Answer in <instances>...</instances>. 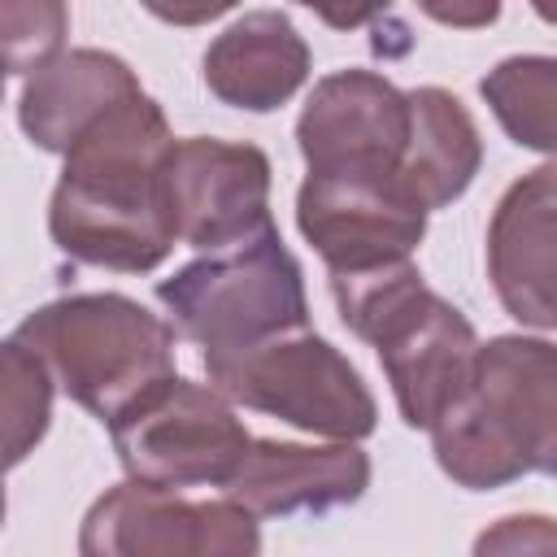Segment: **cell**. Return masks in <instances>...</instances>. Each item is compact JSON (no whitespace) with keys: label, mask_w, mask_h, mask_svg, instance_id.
I'll list each match as a JSON object with an SVG mask.
<instances>
[{"label":"cell","mask_w":557,"mask_h":557,"mask_svg":"<svg viewBox=\"0 0 557 557\" xmlns=\"http://www.w3.org/2000/svg\"><path fill=\"white\" fill-rule=\"evenodd\" d=\"M409 91L374 70L322 74L296 117V148L309 174L400 178L409 148Z\"/></svg>","instance_id":"obj_9"},{"label":"cell","mask_w":557,"mask_h":557,"mask_svg":"<svg viewBox=\"0 0 557 557\" xmlns=\"http://www.w3.org/2000/svg\"><path fill=\"white\" fill-rule=\"evenodd\" d=\"M326 283L339 322L379 352L400 422L409 431H431L474 383L483 344L470 318L431 292L413 261Z\"/></svg>","instance_id":"obj_3"},{"label":"cell","mask_w":557,"mask_h":557,"mask_svg":"<svg viewBox=\"0 0 557 557\" xmlns=\"http://www.w3.org/2000/svg\"><path fill=\"white\" fill-rule=\"evenodd\" d=\"M426 13H431L435 22H448V26H487V22H496V17H500V9H496V4H483V9H474V13H466V9H435V4H426Z\"/></svg>","instance_id":"obj_21"},{"label":"cell","mask_w":557,"mask_h":557,"mask_svg":"<svg viewBox=\"0 0 557 557\" xmlns=\"http://www.w3.org/2000/svg\"><path fill=\"white\" fill-rule=\"evenodd\" d=\"M479 96L518 148L540 152L548 157V165H557V57H505L479 78Z\"/></svg>","instance_id":"obj_17"},{"label":"cell","mask_w":557,"mask_h":557,"mask_svg":"<svg viewBox=\"0 0 557 557\" xmlns=\"http://www.w3.org/2000/svg\"><path fill=\"white\" fill-rule=\"evenodd\" d=\"M205 374L231 405L331 444H361L379 426V405L361 370L318 331H296L239 357L205 361Z\"/></svg>","instance_id":"obj_6"},{"label":"cell","mask_w":557,"mask_h":557,"mask_svg":"<svg viewBox=\"0 0 557 557\" xmlns=\"http://www.w3.org/2000/svg\"><path fill=\"white\" fill-rule=\"evenodd\" d=\"M309 70L313 52L283 9L239 13L231 26L213 35V44L200 57L209 96L244 113L283 109L309 83Z\"/></svg>","instance_id":"obj_14"},{"label":"cell","mask_w":557,"mask_h":557,"mask_svg":"<svg viewBox=\"0 0 557 557\" xmlns=\"http://www.w3.org/2000/svg\"><path fill=\"white\" fill-rule=\"evenodd\" d=\"M274 170L257 144L187 135L174 144L165 170V200L178 244L196 252H231L274 226Z\"/></svg>","instance_id":"obj_11"},{"label":"cell","mask_w":557,"mask_h":557,"mask_svg":"<svg viewBox=\"0 0 557 557\" xmlns=\"http://www.w3.org/2000/svg\"><path fill=\"white\" fill-rule=\"evenodd\" d=\"M426 218L431 213L400 187V178L305 174L296 191V226L322 257L326 278L413 261Z\"/></svg>","instance_id":"obj_10"},{"label":"cell","mask_w":557,"mask_h":557,"mask_svg":"<svg viewBox=\"0 0 557 557\" xmlns=\"http://www.w3.org/2000/svg\"><path fill=\"white\" fill-rule=\"evenodd\" d=\"M426 435L435 466L466 492H496L522 474L557 479V344L487 339L470 392Z\"/></svg>","instance_id":"obj_2"},{"label":"cell","mask_w":557,"mask_h":557,"mask_svg":"<svg viewBox=\"0 0 557 557\" xmlns=\"http://www.w3.org/2000/svg\"><path fill=\"white\" fill-rule=\"evenodd\" d=\"M109 440L126 479L165 492L226 487L252 444L235 405L218 387L183 374L109 422Z\"/></svg>","instance_id":"obj_7"},{"label":"cell","mask_w":557,"mask_h":557,"mask_svg":"<svg viewBox=\"0 0 557 557\" xmlns=\"http://www.w3.org/2000/svg\"><path fill=\"white\" fill-rule=\"evenodd\" d=\"M170 326L200 348V361L239 357L270 339L309 331L305 270L278 226L231 252H209L157 283Z\"/></svg>","instance_id":"obj_5"},{"label":"cell","mask_w":557,"mask_h":557,"mask_svg":"<svg viewBox=\"0 0 557 557\" xmlns=\"http://www.w3.org/2000/svg\"><path fill=\"white\" fill-rule=\"evenodd\" d=\"M13 339L26 344L57 387L104 426L174 379L178 331L122 292H74L30 309Z\"/></svg>","instance_id":"obj_4"},{"label":"cell","mask_w":557,"mask_h":557,"mask_svg":"<svg viewBox=\"0 0 557 557\" xmlns=\"http://www.w3.org/2000/svg\"><path fill=\"white\" fill-rule=\"evenodd\" d=\"M483 261L513 322L557 331V165H535L500 191L487 218Z\"/></svg>","instance_id":"obj_12"},{"label":"cell","mask_w":557,"mask_h":557,"mask_svg":"<svg viewBox=\"0 0 557 557\" xmlns=\"http://www.w3.org/2000/svg\"><path fill=\"white\" fill-rule=\"evenodd\" d=\"M0 26H4V61L9 74H39L48 61H57L65 48V30H70V13L65 4H4L0 9Z\"/></svg>","instance_id":"obj_19"},{"label":"cell","mask_w":557,"mask_h":557,"mask_svg":"<svg viewBox=\"0 0 557 557\" xmlns=\"http://www.w3.org/2000/svg\"><path fill=\"white\" fill-rule=\"evenodd\" d=\"M535 13H540V17H544V22H557V9H548V4H540V9H535Z\"/></svg>","instance_id":"obj_22"},{"label":"cell","mask_w":557,"mask_h":557,"mask_svg":"<svg viewBox=\"0 0 557 557\" xmlns=\"http://www.w3.org/2000/svg\"><path fill=\"white\" fill-rule=\"evenodd\" d=\"M470 557H557V518L505 513L474 535Z\"/></svg>","instance_id":"obj_20"},{"label":"cell","mask_w":557,"mask_h":557,"mask_svg":"<svg viewBox=\"0 0 557 557\" xmlns=\"http://www.w3.org/2000/svg\"><path fill=\"white\" fill-rule=\"evenodd\" d=\"M78 557H261V527L231 496L191 500L126 479L83 513Z\"/></svg>","instance_id":"obj_8"},{"label":"cell","mask_w":557,"mask_h":557,"mask_svg":"<svg viewBox=\"0 0 557 557\" xmlns=\"http://www.w3.org/2000/svg\"><path fill=\"white\" fill-rule=\"evenodd\" d=\"M413 126L400 161V187L426 209H448L461 200L483 170V135L470 109L448 87H413L409 91Z\"/></svg>","instance_id":"obj_16"},{"label":"cell","mask_w":557,"mask_h":557,"mask_svg":"<svg viewBox=\"0 0 557 557\" xmlns=\"http://www.w3.org/2000/svg\"><path fill=\"white\" fill-rule=\"evenodd\" d=\"M178 135L165 109L139 91L96 122L65 157L48 200L52 244L83 265L148 274L174 244V218L165 200V170Z\"/></svg>","instance_id":"obj_1"},{"label":"cell","mask_w":557,"mask_h":557,"mask_svg":"<svg viewBox=\"0 0 557 557\" xmlns=\"http://www.w3.org/2000/svg\"><path fill=\"white\" fill-rule=\"evenodd\" d=\"M0 405H4V461L17 470L52 422V370L13 335L0 348Z\"/></svg>","instance_id":"obj_18"},{"label":"cell","mask_w":557,"mask_h":557,"mask_svg":"<svg viewBox=\"0 0 557 557\" xmlns=\"http://www.w3.org/2000/svg\"><path fill=\"white\" fill-rule=\"evenodd\" d=\"M139 74L104 48H65L17 96V126L39 152L65 157L96 122L139 96Z\"/></svg>","instance_id":"obj_15"},{"label":"cell","mask_w":557,"mask_h":557,"mask_svg":"<svg viewBox=\"0 0 557 557\" xmlns=\"http://www.w3.org/2000/svg\"><path fill=\"white\" fill-rule=\"evenodd\" d=\"M370 474L374 466L361 444L252 440L222 492L252 518L331 513L357 505L370 487Z\"/></svg>","instance_id":"obj_13"}]
</instances>
